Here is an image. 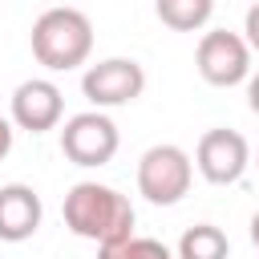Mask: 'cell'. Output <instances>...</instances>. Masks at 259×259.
I'll list each match as a JSON object with an SVG mask.
<instances>
[{
	"label": "cell",
	"instance_id": "obj_14",
	"mask_svg": "<svg viewBox=\"0 0 259 259\" xmlns=\"http://www.w3.org/2000/svg\"><path fill=\"white\" fill-rule=\"evenodd\" d=\"M8 150H12V121L0 117V158H8Z\"/></svg>",
	"mask_w": 259,
	"mask_h": 259
},
{
	"label": "cell",
	"instance_id": "obj_9",
	"mask_svg": "<svg viewBox=\"0 0 259 259\" xmlns=\"http://www.w3.org/2000/svg\"><path fill=\"white\" fill-rule=\"evenodd\" d=\"M40 214H45V206H40V194L32 186H24V182L0 186V239L4 243L32 239L40 227Z\"/></svg>",
	"mask_w": 259,
	"mask_h": 259
},
{
	"label": "cell",
	"instance_id": "obj_7",
	"mask_svg": "<svg viewBox=\"0 0 259 259\" xmlns=\"http://www.w3.org/2000/svg\"><path fill=\"white\" fill-rule=\"evenodd\" d=\"M194 166L210 186H231L251 166V146L239 130H206L194 150Z\"/></svg>",
	"mask_w": 259,
	"mask_h": 259
},
{
	"label": "cell",
	"instance_id": "obj_6",
	"mask_svg": "<svg viewBox=\"0 0 259 259\" xmlns=\"http://www.w3.org/2000/svg\"><path fill=\"white\" fill-rule=\"evenodd\" d=\"M146 89V69L134 61V57H109V61H97L85 69L81 77V93L89 105L97 109H113V105H130L138 101Z\"/></svg>",
	"mask_w": 259,
	"mask_h": 259
},
{
	"label": "cell",
	"instance_id": "obj_17",
	"mask_svg": "<svg viewBox=\"0 0 259 259\" xmlns=\"http://www.w3.org/2000/svg\"><path fill=\"white\" fill-rule=\"evenodd\" d=\"M255 166H259V158H255Z\"/></svg>",
	"mask_w": 259,
	"mask_h": 259
},
{
	"label": "cell",
	"instance_id": "obj_4",
	"mask_svg": "<svg viewBox=\"0 0 259 259\" xmlns=\"http://www.w3.org/2000/svg\"><path fill=\"white\" fill-rule=\"evenodd\" d=\"M117 146H121V134H117L113 117L101 109L73 113L61 130V154L73 166H105L117 154Z\"/></svg>",
	"mask_w": 259,
	"mask_h": 259
},
{
	"label": "cell",
	"instance_id": "obj_10",
	"mask_svg": "<svg viewBox=\"0 0 259 259\" xmlns=\"http://www.w3.org/2000/svg\"><path fill=\"white\" fill-rule=\"evenodd\" d=\"M231 255V239L214 227V223H194L182 231L174 259H227Z\"/></svg>",
	"mask_w": 259,
	"mask_h": 259
},
{
	"label": "cell",
	"instance_id": "obj_1",
	"mask_svg": "<svg viewBox=\"0 0 259 259\" xmlns=\"http://www.w3.org/2000/svg\"><path fill=\"white\" fill-rule=\"evenodd\" d=\"M65 227L89 243H117L134 235V206L105 182H77L65 194Z\"/></svg>",
	"mask_w": 259,
	"mask_h": 259
},
{
	"label": "cell",
	"instance_id": "obj_16",
	"mask_svg": "<svg viewBox=\"0 0 259 259\" xmlns=\"http://www.w3.org/2000/svg\"><path fill=\"white\" fill-rule=\"evenodd\" d=\"M251 243H255V247H259V210H255V214H251Z\"/></svg>",
	"mask_w": 259,
	"mask_h": 259
},
{
	"label": "cell",
	"instance_id": "obj_3",
	"mask_svg": "<svg viewBox=\"0 0 259 259\" xmlns=\"http://www.w3.org/2000/svg\"><path fill=\"white\" fill-rule=\"evenodd\" d=\"M194 178V162L182 146H150L138 162V190L154 202V206H174L186 198Z\"/></svg>",
	"mask_w": 259,
	"mask_h": 259
},
{
	"label": "cell",
	"instance_id": "obj_11",
	"mask_svg": "<svg viewBox=\"0 0 259 259\" xmlns=\"http://www.w3.org/2000/svg\"><path fill=\"white\" fill-rule=\"evenodd\" d=\"M154 12L166 28L174 32H198L210 12H214V0H154Z\"/></svg>",
	"mask_w": 259,
	"mask_h": 259
},
{
	"label": "cell",
	"instance_id": "obj_12",
	"mask_svg": "<svg viewBox=\"0 0 259 259\" xmlns=\"http://www.w3.org/2000/svg\"><path fill=\"white\" fill-rule=\"evenodd\" d=\"M97 259H174V251L162 239H146V235H130L117 243H101Z\"/></svg>",
	"mask_w": 259,
	"mask_h": 259
},
{
	"label": "cell",
	"instance_id": "obj_13",
	"mask_svg": "<svg viewBox=\"0 0 259 259\" xmlns=\"http://www.w3.org/2000/svg\"><path fill=\"white\" fill-rule=\"evenodd\" d=\"M243 32H247V45L259 53V0L247 8V20H243Z\"/></svg>",
	"mask_w": 259,
	"mask_h": 259
},
{
	"label": "cell",
	"instance_id": "obj_5",
	"mask_svg": "<svg viewBox=\"0 0 259 259\" xmlns=\"http://www.w3.org/2000/svg\"><path fill=\"white\" fill-rule=\"evenodd\" d=\"M194 65H198V73H202L206 85H219V89L239 85V81L251 77V45H247V36H239V32L210 28V32H202V40H198Z\"/></svg>",
	"mask_w": 259,
	"mask_h": 259
},
{
	"label": "cell",
	"instance_id": "obj_8",
	"mask_svg": "<svg viewBox=\"0 0 259 259\" xmlns=\"http://www.w3.org/2000/svg\"><path fill=\"white\" fill-rule=\"evenodd\" d=\"M61 113H65V97L49 77H32V81L16 85V93H12V125H20L28 134H45V130H53L61 121Z\"/></svg>",
	"mask_w": 259,
	"mask_h": 259
},
{
	"label": "cell",
	"instance_id": "obj_2",
	"mask_svg": "<svg viewBox=\"0 0 259 259\" xmlns=\"http://www.w3.org/2000/svg\"><path fill=\"white\" fill-rule=\"evenodd\" d=\"M93 53V24L81 8H45L32 24V57L53 69V73H69L77 65H85Z\"/></svg>",
	"mask_w": 259,
	"mask_h": 259
},
{
	"label": "cell",
	"instance_id": "obj_15",
	"mask_svg": "<svg viewBox=\"0 0 259 259\" xmlns=\"http://www.w3.org/2000/svg\"><path fill=\"white\" fill-rule=\"evenodd\" d=\"M247 105H251V113H259V73L247 77Z\"/></svg>",
	"mask_w": 259,
	"mask_h": 259
}]
</instances>
